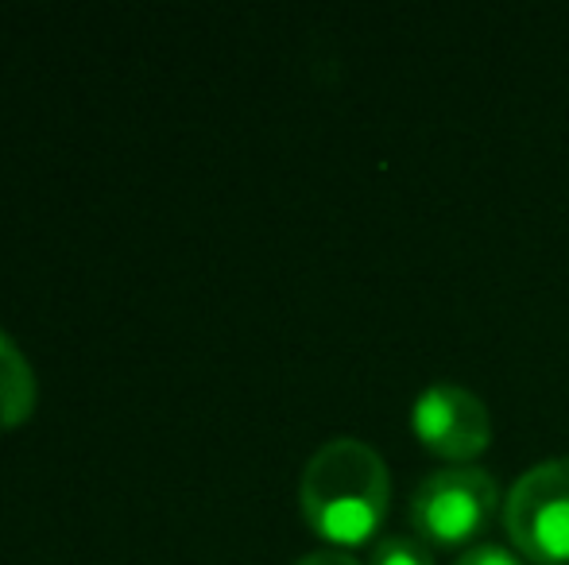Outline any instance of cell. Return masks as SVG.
<instances>
[{"instance_id":"6da1fadb","label":"cell","mask_w":569,"mask_h":565,"mask_svg":"<svg viewBox=\"0 0 569 565\" xmlns=\"http://www.w3.org/2000/svg\"><path fill=\"white\" fill-rule=\"evenodd\" d=\"M391 504L388 461L365 437L338 434L307 457L299 476V507L330 543H365L380 531Z\"/></svg>"},{"instance_id":"8992f818","label":"cell","mask_w":569,"mask_h":565,"mask_svg":"<svg viewBox=\"0 0 569 565\" xmlns=\"http://www.w3.org/2000/svg\"><path fill=\"white\" fill-rule=\"evenodd\" d=\"M372 565H438V562L427 538L407 535V531H391V535L376 538Z\"/></svg>"},{"instance_id":"ba28073f","label":"cell","mask_w":569,"mask_h":565,"mask_svg":"<svg viewBox=\"0 0 569 565\" xmlns=\"http://www.w3.org/2000/svg\"><path fill=\"white\" fill-rule=\"evenodd\" d=\"M295 565H360V562L345 551H310L302 558H295Z\"/></svg>"},{"instance_id":"277c9868","label":"cell","mask_w":569,"mask_h":565,"mask_svg":"<svg viewBox=\"0 0 569 565\" xmlns=\"http://www.w3.org/2000/svg\"><path fill=\"white\" fill-rule=\"evenodd\" d=\"M411 426L427 450L457 465L480 457L492 442V415L485 400L461 384L422 387L411 403Z\"/></svg>"},{"instance_id":"7a4b0ae2","label":"cell","mask_w":569,"mask_h":565,"mask_svg":"<svg viewBox=\"0 0 569 565\" xmlns=\"http://www.w3.org/2000/svg\"><path fill=\"white\" fill-rule=\"evenodd\" d=\"M500 512V488L480 465H442L411 496V527L430 546H461L488 531Z\"/></svg>"},{"instance_id":"3957f363","label":"cell","mask_w":569,"mask_h":565,"mask_svg":"<svg viewBox=\"0 0 569 565\" xmlns=\"http://www.w3.org/2000/svg\"><path fill=\"white\" fill-rule=\"evenodd\" d=\"M503 527L519 554L569 562V453L535 461L503 496Z\"/></svg>"},{"instance_id":"52a82bcc","label":"cell","mask_w":569,"mask_h":565,"mask_svg":"<svg viewBox=\"0 0 569 565\" xmlns=\"http://www.w3.org/2000/svg\"><path fill=\"white\" fill-rule=\"evenodd\" d=\"M453 565H527V562L500 543H480V546H469Z\"/></svg>"},{"instance_id":"5b68a950","label":"cell","mask_w":569,"mask_h":565,"mask_svg":"<svg viewBox=\"0 0 569 565\" xmlns=\"http://www.w3.org/2000/svg\"><path fill=\"white\" fill-rule=\"evenodd\" d=\"M39 380L12 333L0 330V430L20 426L36 411Z\"/></svg>"}]
</instances>
